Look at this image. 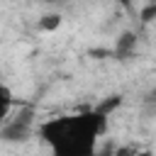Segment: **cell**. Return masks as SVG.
Listing matches in <instances>:
<instances>
[{
    "instance_id": "6da1fadb",
    "label": "cell",
    "mask_w": 156,
    "mask_h": 156,
    "mask_svg": "<svg viewBox=\"0 0 156 156\" xmlns=\"http://www.w3.org/2000/svg\"><path fill=\"white\" fill-rule=\"evenodd\" d=\"M105 127H107V115L93 110V112H80L68 117H54L44 122L39 132L56 154L90 156L95 151V139L105 132Z\"/></svg>"
},
{
    "instance_id": "7a4b0ae2",
    "label": "cell",
    "mask_w": 156,
    "mask_h": 156,
    "mask_svg": "<svg viewBox=\"0 0 156 156\" xmlns=\"http://www.w3.org/2000/svg\"><path fill=\"white\" fill-rule=\"evenodd\" d=\"M10 107H12V93H10V88L0 85V124L10 115Z\"/></svg>"
},
{
    "instance_id": "3957f363",
    "label": "cell",
    "mask_w": 156,
    "mask_h": 156,
    "mask_svg": "<svg viewBox=\"0 0 156 156\" xmlns=\"http://www.w3.org/2000/svg\"><path fill=\"white\" fill-rule=\"evenodd\" d=\"M39 27L46 29V32L58 29V27H61V15H46V17H41V20H39Z\"/></svg>"
},
{
    "instance_id": "277c9868",
    "label": "cell",
    "mask_w": 156,
    "mask_h": 156,
    "mask_svg": "<svg viewBox=\"0 0 156 156\" xmlns=\"http://www.w3.org/2000/svg\"><path fill=\"white\" fill-rule=\"evenodd\" d=\"M112 2H119V5H124V7H129V2H132V0H112Z\"/></svg>"
}]
</instances>
